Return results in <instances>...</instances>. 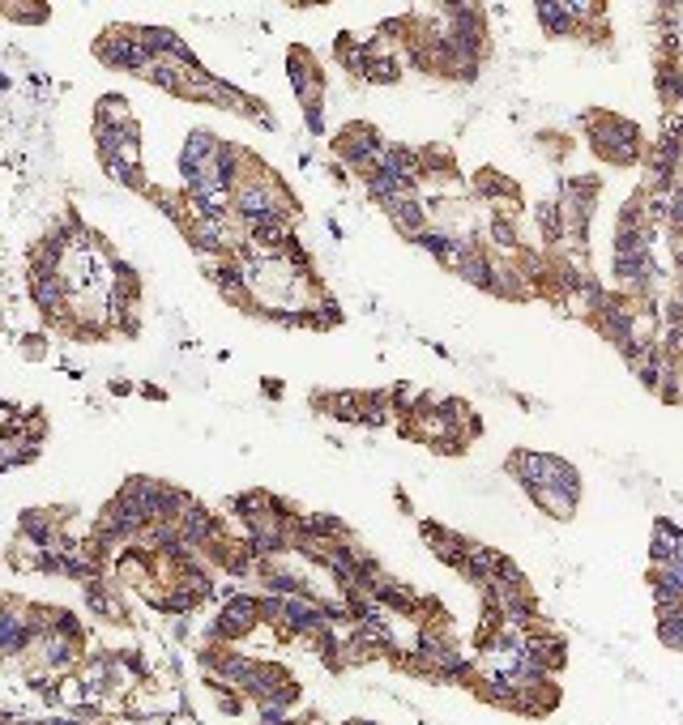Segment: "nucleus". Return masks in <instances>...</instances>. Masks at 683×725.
Returning <instances> with one entry per match:
<instances>
[{"mask_svg": "<svg viewBox=\"0 0 683 725\" xmlns=\"http://www.w3.org/2000/svg\"><path fill=\"white\" fill-rule=\"evenodd\" d=\"M581 124H585V141H590V150L602 158V163L637 167L645 158V137H641V128L632 120L611 116V111H590Z\"/></svg>", "mask_w": 683, "mask_h": 725, "instance_id": "1", "label": "nucleus"}, {"mask_svg": "<svg viewBox=\"0 0 683 725\" xmlns=\"http://www.w3.org/2000/svg\"><path fill=\"white\" fill-rule=\"evenodd\" d=\"M380 150H385V141H380V133L372 124H346L342 133L333 137V154H338V163L359 171V175H368L376 167Z\"/></svg>", "mask_w": 683, "mask_h": 725, "instance_id": "2", "label": "nucleus"}, {"mask_svg": "<svg viewBox=\"0 0 683 725\" xmlns=\"http://www.w3.org/2000/svg\"><path fill=\"white\" fill-rule=\"evenodd\" d=\"M287 77H291V90L299 107H321L325 99V77H321V64L308 47H291L287 52Z\"/></svg>", "mask_w": 683, "mask_h": 725, "instance_id": "3", "label": "nucleus"}, {"mask_svg": "<svg viewBox=\"0 0 683 725\" xmlns=\"http://www.w3.org/2000/svg\"><path fill=\"white\" fill-rule=\"evenodd\" d=\"M385 214L397 227V235H406V239H415L419 231L432 227V214H427V201L419 197V192H397V197H389Z\"/></svg>", "mask_w": 683, "mask_h": 725, "instance_id": "4", "label": "nucleus"}, {"mask_svg": "<svg viewBox=\"0 0 683 725\" xmlns=\"http://www.w3.org/2000/svg\"><path fill=\"white\" fill-rule=\"evenodd\" d=\"M30 644H39V640L30 636L26 615L13 606H0V657H18L30 649Z\"/></svg>", "mask_w": 683, "mask_h": 725, "instance_id": "5", "label": "nucleus"}, {"mask_svg": "<svg viewBox=\"0 0 683 725\" xmlns=\"http://www.w3.org/2000/svg\"><path fill=\"white\" fill-rule=\"evenodd\" d=\"M500 563H504V555L500 551H491V546H479V542H470V551H466V559H462V572L470 585H479V589H487L491 580H496V572H500Z\"/></svg>", "mask_w": 683, "mask_h": 725, "instance_id": "6", "label": "nucleus"}, {"mask_svg": "<svg viewBox=\"0 0 683 725\" xmlns=\"http://www.w3.org/2000/svg\"><path fill=\"white\" fill-rule=\"evenodd\" d=\"M538 22H543V30L551 39H573L577 35V18H573V9H568V0H538Z\"/></svg>", "mask_w": 683, "mask_h": 725, "instance_id": "7", "label": "nucleus"}, {"mask_svg": "<svg viewBox=\"0 0 683 725\" xmlns=\"http://www.w3.org/2000/svg\"><path fill=\"white\" fill-rule=\"evenodd\" d=\"M508 474H513L526 491L543 487V478H547V453H534V448H517V453L508 457Z\"/></svg>", "mask_w": 683, "mask_h": 725, "instance_id": "8", "label": "nucleus"}, {"mask_svg": "<svg viewBox=\"0 0 683 725\" xmlns=\"http://www.w3.org/2000/svg\"><path fill=\"white\" fill-rule=\"evenodd\" d=\"M526 495L547 512V517H555V521H573V512H577V504H581V499L564 495V491H551V487H534V491H526Z\"/></svg>", "mask_w": 683, "mask_h": 725, "instance_id": "9", "label": "nucleus"}, {"mask_svg": "<svg viewBox=\"0 0 683 725\" xmlns=\"http://www.w3.org/2000/svg\"><path fill=\"white\" fill-rule=\"evenodd\" d=\"M543 487L551 491H564V495H573L581 499V474L568 465L564 457H547V478H543Z\"/></svg>", "mask_w": 683, "mask_h": 725, "instance_id": "10", "label": "nucleus"}, {"mask_svg": "<svg viewBox=\"0 0 683 725\" xmlns=\"http://www.w3.org/2000/svg\"><path fill=\"white\" fill-rule=\"evenodd\" d=\"M415 248H423L427 256H436L440 265H449L453 261V248H457V239L449 235V231H440V227H427V231H419L415 239H410Z\"/></svg>", "mask_w": 683, "mask_h": 725, "instance_id": "11", "label": "nucleus"}, {"mask_svg": "<svg viewBox=\"0 0 683 725\" xmlns=\"http://www.w3.org/2000/svg\"><path fill=\"white\" fill-rule=\"evenodd\" d=\"M679 534H683V529H679V525H671V521H658V525H654V538H649V559H654V568H662V563H671Z\"/></svg>", "mask_w": 683, "mask_h": 725, "instance_id": "12", "label": "nucleus"}, {"mask_svg": "<svg viewBox=\"0 0 683 725\" xmlns=\"http://www.w3.org/2000/svg\"><path fill=\"white\" fill-rule=\"evenodd\" d=\"M649 589H654V598H679L683 602V568H671V563L649 568Z\"/></svg>", "mask_w": 683, "mask_h": 725, "instance_id": "13", "label": "nucleus"}, {"mask_svg": "<svg viewBox=\"0 0 683 725\" xmlns=\"http://www.w3.org/2000/svg\"><path fill=\"white\" fill-rule=\"evenodd\" d=\"M363 82H372V86H393V82H402V60H397V56H372L368 73H363Z\"/></svg>", "mask_w": 683, "mask_h": 725, "instance_id": "14", "label": "nucleus"}, {"mask_svg": "<svg viewBox=\"0 0 683 725\" xmlns=\"http://www.w3.org/2000/svg\"><path fill=\"white\" fill-rule=\"evenodd\" d=\"M658 640L666 644V649L683 653V615L679 619H658Z\"/></svg>", "mask_w": 683, "mask_h": 725, "instance_id": "15", "label": "nucleus"}, {"mask_svg": "<svg viewBox=\"0 0 683 725\" xmlns=\"http://www.w3.org/2000/svg\"><path fill=\"white\" fill-rule=\"evenodd\" d=\"M304 124H308V133L321 137L325 133V107H304Z\"/></svg>", "mask_w": 683, "mask_h": 725, "instance_id": "16", "label": "nucleus"}, {"mask_svg": "<svg viewBox=\"0 0 683 725\" xmlns=\"http://www.w3.org/2000/svg\"><path fill=\"white\" fill-rule=\"evenodd\" d=\"M671 568H683V534H679V542H675V555H671Z\"/></svg>", "mask_w": 683, "mask_h": 725, "instance_id": "17", "label": "nucleus"}, {"mask_svg": "<svg viewBox=\"0 0 683 725\" xmlns=\"http://www.w3.org/2000/svg\"><path fill=\"white\" fill-rule=\"evenodd\" d=\"M43 725H82V721H69V717H65V721H43Z\"/></svg>", "mask_w": 683, "mask_h": 725, "instance_id": "18", "label": "nucleus"}, {"mask_svg": "<svg viewBox=\"0 0 683 725\" xmlns=\"http://www.w3.org/2000/svg\"><path fill=\"white\" fill-rule=\"evenodd\" d=\"M346 725H376V721H346Z\"/></svg>", "mask_w": 683, "mask_h": 725, "instance_id": "19", "label": "nucleus"}]
</instances>
